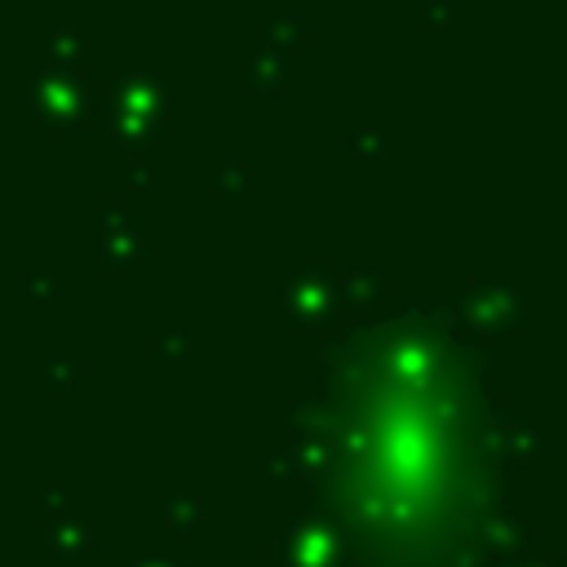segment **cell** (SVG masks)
Listing matches in <instances>:
<instances>
[{
	"instance_id": "cell-1",
	"label": "cell",
	"mask_w": 567,
	"mask_h": 567,
	"mask_svg": "<svg viewBox=\"0 0 567 567\" xmlns=\"http://www.w3.org/2000/svg\"><path fill=\"white\" fill-rule=\"evenodd\" d=\"M461 368L421 337H390L350 368L328 421L337 523L377 559H435L479 514L483 430Z\"/></svg>"
}]
</instances>
